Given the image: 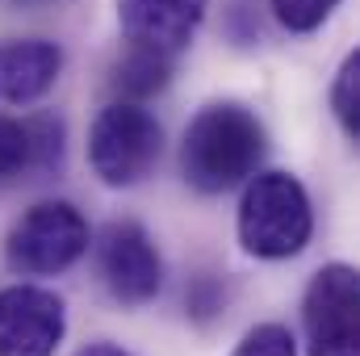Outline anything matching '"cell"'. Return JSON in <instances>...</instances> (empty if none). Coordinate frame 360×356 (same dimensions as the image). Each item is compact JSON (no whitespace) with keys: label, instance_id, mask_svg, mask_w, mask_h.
<instances>
[{"label":"cell","instance_id":"cell-1","mask_svg":"<svg viewBox=\"0 0 360 356\" xmlns=\"http://www.w3.org/2000/svg\"><path fill=\"white\" fill-rule=\"evenodd\" d=\"M264 126L239 101L205 105L180 143V172L197 193H226L252 177L264 160Z\"/></svg>","mask_w":360,"mask_h":356},{"label":"cell","instance_id":"cell-2","mask_svg":"<svg viewBox=\"0 0 360 356\" xmlns=\"http://www.w3.org/2000/svg\"><path fill=\"white\" fill-rule=\"evenodd\" d=\"M314 235L306 184L289 172H252L239 197V243L256 260H289Z\"/></svg>","mask_w":360,"mask_h":356},{"label":"cell","instance_id":"cell-3","mask_svg":"<svg viewBox=\"0 0 360 356\" xmlns=\"http://www.w3.org/2000/svg\"><path fill=\"white\" fill-rule=\"evenodd\" d=\"M164 151V126L155 122L143 101H113L96 113L89 130V164L101 184L130 189L160 164Z\"/></svg>","mask_w":360,"mask_h":356},{"label":"cell","instance_id":"cell-4","mask_svg":"<svg viewBox=\"0 0 360 356\" xmlns=\"http://www.w3.org/2000/svg\"><path fill=\"white\" fill-rule=\"evenodd\" d=\"M89 243V218L72 201H38L13 222L4 239V260L21 276H55L76 265Z\"/></svg>","mask_w":360,"mask_h":356},{"label":"cell","instance_id":"cell-5","mask_svg":"<svg viewBox=\"0 0 360 356\" xmlns=\"http://www.w3.org/2000/svg\"><path fill=\"white\" fill-rule=\"evenodd\" d=\"M310 356H360V276L352 265H323L302 298Z\"/></svg>","mask_w":360,"mask_h":356},{"label":"cell","instance_id":"cell-6","mask_svg":"<svg viewBox=\"0 0 360 356\" xmlns=\"http://www.w3.org/2000/svg\"><path fill=\"white\" fill-rule=\"evenodd\" d=\"M96 265H101V281L105 289L122 302V306H147L160 285H164V260L151 243V235L122 218L109 222L96 239Z\"/></svg>","mask_w":360,"mask_h":356},{"label":"cell","instance_id":"cell-7","mask_svg":"<svg viewBox=\"0 0 360 356\" xmlns=\"http://www.w3.org/2000/svg\"><path fill=\"white\" fill-rule=\"evenodd\" d=\"M68 336V306L55 289H0V356H55Z\"/></svg>","mask_w":360,"mask_h":356},{"label":"cell","instance_id":"cell-8","mask_svg":"<svg viewBox=\"0 0 360 356\" xmlns=\"http://www.w3.org/2000/svg\"><path fill=\"white\" fill-rule=\"evenodd\" d=\"M210 0H117V25L130 46L176 55L193 42Z\"/></svg>","mask_w":360,"mask_h":356},{"label":"cell","instance_id":"cell-9","mask_svg":"<svg viewBox=\"0 0 360 356\" xmlns=\"http://www.w3.org/2000/svg\"><path fill=\"white\" fill-rule=\"evenodd\" d=\"M63 72V51L51 38H4L0 42V101L34 105L55 89Z\"/></svg>","mask_w":360,"mask_h":356},{"label":"cell","instance_id":"cell-10","mask_svg":"<svg viewBox=\"0 0 360 356\" xmlns=\"http://www.w3.org/2000/svg\"><path fill=\"white\" fill-rule=\"evenodd\" d=\"M168 80H172V55L147 46H130L126 59L113 68V89L122 92V101H147L160 89H168Z\"/></svg>","mask_w":360,"mask_h":356},{"label":"cell","instance_id":"cell-11","mask_svg":"<svg viewBox=\"0 0 360 356\" xmlns=\"http://www.w3.org/2000/svg\"><path fill=\"white\" fill-rule=\"evenodd\" d=\"M21 126H25V139H30L25 172H34V177L59 172V164H63V117L59 113H34Z\"/></svg>","mask_w":360,"mask_h":356},{"label":"cell","instance_id":"cell-12","mask_svg":"<svg viewBox=\"0 0 360 356\" xmlns=\"http://www.w3.org/2000/svg\"><path fill=\"white\" fill-rule=\"evenodd\" d=\"M331 113L335 122L344 126V134L360 143V51H352L340 72H335V84H331Z\"/></svg>","mask_w":360,"mask_h":356},{"label":"cell","instance_id":"cell-13","mask_svg":"<svg viewBox=\"0 0 360 356\" xmlns=\"http://www.w3.org/2000/svg\"><path fill=\"white\" fill-rule=\"evenodd\" d=\"M269 4H272V17L289 34H310L340 8V0H269Z\"/></svg>","mask_w":360,"mask_h":356},{"label":"cell","instance_id":"cell-14","mask_svg":"<svg viewBox=\"0 0 360 356\" xmlns=\"http://www.w3.org/2000/svg\"><path fill=\"white\" fill-rule=\"evenodd\" d=\"M231 356H297V340H293V331L281 327V323H256V327L235 344Z\"/></svg>","mask_w":360,"mask_h":356},{"label":"cell","instance_id":"cell-15","mask_svg":"<svg viewBox=\"0 0 360 356\" xmlns=\"http://www.w3.org/2000/svg\"><path fill=\"white\" fill-rule=\"evenodd\" d=\"M30 164V139H25V126L8 113H0V180L21 177Z\"/></svg>","mask_w":360,"mask_h":356},{"label":"cell","instance_id":"cell-16","mask_svg":"<svg viewBox=\"0 0 360 356\" xmlns=\"http://www.w3.org/2000/svg\"><path fill=\"white\" fill-rule=\"evenodd\" d=\"M222 302H226V289H222V281L214 276V272H201V276H193L188 281V289H184V306H188V314L193 319H214L218 310H222Z\"/></svg>","mask_w":360,"mask_h":356},{"label":"cell","instance_id":"cell-17","mask_svg":"<svg viewBox=\"0 0 360 356\" xmlns=\"http://www.w3.org/2000/svg\"><path fill=\"white\" fill-rule=\"evenodd\" d=\"M76 356H130V352L117 348V344H109V340H96V344H89V348H80Z\"/></svg>","mask_w":360,"mask_h":356}]
</instances>
